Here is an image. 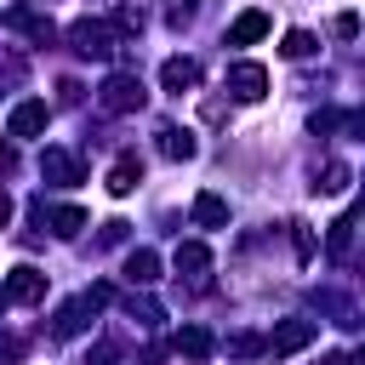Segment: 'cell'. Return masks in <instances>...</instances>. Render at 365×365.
<instances>
[{
  "instance_id": "obj_1",
  "label": "cell",
  "mask_w": 365,
  "mask_h": 365,
  "mask_svg": "<svg viewBox=\"0 0 365 365\" xmlns=\"http://www.w3.org/2000/svg\"><path fill=\"white\" fill-rule=\"evenodd\" d=\"M228 91H234L240 103H257V97L268 91V68H262V63H234V68H228Z\"/></svg>"
},
{
  "instance_id": "obj_2",
  "label": "cell",
  "mask_w": 365,
  "mask_h": 365,
  "mask_svg": "<svg viewBox=\"0 0 365 365\" xmlns=\"http://www.w3.org/2000/svg\"><path fill=\"white\" fill-rule=\"evenodd\" d=\"M103 108H114V114H125V108H143V80H131V74H114V80L103 86Z\"/></svg>"
},
{
  "instance_id": "obj_3",
  "label": "cell",
  "mask_w": 365,
  "mask_h": 365,
  "mask_svg": "<svg viewBox=\"0 0 365 365\" xmlns=\"http://www.w3.org/2000/svg\"><path fill=\"white\" fill-rule=\"evenodd\" d=\"M46 120H51V114H46V103H40V97H29V103H17V108H11L6 131H11V137H40V131H46Z\"/></svg>"
},
{
  "instance_id": "obj_4",
  "label": "cell",
  "mask_w": 365,
  "mask_h": 365,
  "mask_svg": "<svg viewBox=\"0 0 365 365\" xmlns=\"http://www.w3.org/2000/svg\"><path fill=\"white\" fill-rule=\"evenodd\" d=\"M40 297H46V274H40V268H11L6 302H40Z\"/></svg>"
},
{
  "instance_id": "obj_5",
  "label": "cell",
  "mask_w": 365,
  "mask_h": 365,
  "mask_svg": "<svg viewBox=\"0 0 365 365\" xmlns=\"http://www.w3.org/2000/svg\"><path fill=\"white\" fill-rule=\"evenodd\" d=\"M308 342H314V325H308V319H285V325L268 336V354L279 359V354H297V348H308Z\"/></svg>"
},
{
  "instance_id": "obj_6",
  "label": "cell",
  "mask_w": 365,
  "mask_h": 365,
  "mask_svg": "<svg viewBox=\"0 0 365 365\" xmlns=\"http://www.w3.org/2000/svg\"><path fill=\"white\" fill-rule=\"evenodd\" d=\"M262 34H268V11H245V17H234L228 46H251V40H262Z\"/></svg>"
},
{
  "instance_id": "obj_7",
  "label": "cell",
  "mask_w": 365,
  "mask_h": 365,
  "mask_svg": "<svg viewBox=\"0 0 365 365\" xmlns=\"http://www.w3.org/2000/svg\"><path fill=\"white\" fill-rule=\"evenodd\" d=\"M194 80H200V63H188V57H171V63L160 68V86H165V91H188Z\"/></svg>"
},
{
  "instance_id": "obj_8",
  "label": "cell",
  "mask_w": 365,
  "mask_h": 365,
  "mask_svg": "<svg viewBox=\"0 0 365 365\" xmlns=\"http://www.w3.org/2000/svg\"><path fill=\"white\" fill-rule=\"evenodd\" d=\"M137 177H143V160H137V154H120L114 171H108V194H131Z\"/></svg>"
},
{
  "instance_id": "obj_9",
  "label": "cell",
  "mask_w": 365,
  "mask_h": 365,
  "mask_svg": "<svg viewBox=\"0 0 365 365\" xmlns=\"http://www.w3.org/2000/svg\"><path fill=\"white\" fill-rule=\"evenodd\" d=\"M68 34H74V46H80L86 57H103V51H108V29H103V23H74Z\"/></svg>"
},
{
  "instance_id": "obj_10",
  "label": "cell",
  "mask_w": 365,
  "mask_h": 365,
  "mask_svg": "<svg viewBox=\"0 0 365 365\" xmlns=\"http://www.w3.org/2000/svg\"><path fill=\"white\" fill-rule=\"evenodd\" d=\"M194 222H205V228H222V222H228V205H222L217 194H200V200H194Z\"/></svg>"
},
{
  "instance_id": "obj_11",
  "label": "cell",
  "mask_w": 365,
  "mask_h": 365,
  "mask_svg": "<svg viewBox=\"0 0 365 365\" xmlns=\"http://www.w3.org/2000/svg\"><path fill=\"white\" fill-rule=\"evenodd\" d=\"M160 148H165L171 160H188V154H194V137L177 131V125H160Z\"/></svg>"
},
{
  "instance_id": "obj_12",
  "label": "cell",
  "mask_w": 365,
  "mask_h": 365,
  "mask_svg": "<svg viewBox=\"0 0 365 365\" xmlns=\"http://www.w3.org/2000/svg\"><path fill=\"white\" fill-rule=\"evenodd\" d=\"M348 240H354V217H336V222H331L325 251H331V257H348Z\"/></svg>"
},
{
  "instance_id": "obj_13",
  "label": "cell",
  "mask_w": 365,
  "mask_h": 365,
  "mask_svg": "<svg viewBox=\"0 0 365 365\" xmlns=\"http://www.w3.org/2000/svg\"><path fill=\"white\" fill-rule=\"evenodd\" d=\"M177 348H182V354H188V359H200V354H211V336H205V331H200V325H188V331H182V336H177Z\"/></svg>"
},
{
  "instance_id": "obj_14",
  "label": "cell",
  "mask_w": 365,
  "mask_h": 365,
  "mask_svg": "<svg viewBox=\"0 0 365 365\" xmlns=\"http://www.w3.org/2000/svg\"><path fill=\"white\" fill-rule=\"evenodd\" d=\"M279 51H285V57H308V51H314V34H302V29H291Z\"/></svg>"
},
{
  "instance_id": "obj_15",
  "label": "cell",
  "mask_w": 365,
  "mask_h": 365,
  "mask_svg": "<svg viewBox=\"0 0 365 365\" xmlns=\"http://www.w3.org/2000/svg\"><path fill=\"white\" fill-rule=\"evenodd\" d=\"M205 262H211V257H205V245H182V251H177V268H188V274H200Z\"/></svg>"
},
{
  "instance_id": "obj_16",
  "label": "cell",
  "mask_w": 365,
  "mask_h": 365,
  "mask_svg": "<svg viewBox=\"0 0 365 365\" xmlns=\"http://www.w3.org/2000/svg\"><path fill=\"white\" fill-rule=\"evenodd\" d=\"M131 279H154V251H131Z\"/></svg>"
},
{
  "instance_id": "obj_17",
  "label": "cell",
  "mask_w": 365,
  "mask_h": 365,
  "mask_svg": "<svg viewBox=\"0 0 365 365\" xmlns=\"http://www.w3.org/2000/svg\"><path fill=\"white\" fill-rule=\"evenodd\" d=\"M319 188H325V194H342V188H348V165H331V171H325V182H319Z\"/></svg>"
},
{
  "instance_id": "obj_18",
  "label": "cell",
  "mask_w": 365,
  "mask_h": 365,
  "mask_svg": "<svg viewBox=\"0 0 365 365\" xmlns=\"http://www.w3.org/2000/svg\"><path fill=\"white\" fill-rule=\"evenodd\" d=\"M80 222H86V217H80V211H74V205H63V211H57V234H74V228H80Z\"/></svg>"
},
{
  "instance_id": "obj_19",
  "label": "cell",
  "mask_w": 365,
  "mask_h": 365,
  "mask_svg": "<svg viewBox=\"0 0 365 365\" xmlns=\"http://www.w3.org/2000/svg\"><path fill=\"white\" fill-rule=\"evenodd\" d=\"M336 34H342V40H354V34H359V17H354V11H342V17H336Z\"/></svg>"
},
{
  "instance_id": "obj_20",
  "label": "cell",
  "mask_w": 365,
  "mask_h": 365,
  "mask_svg": "<svg viewBox=\"0 0 365 365\" xmlns=\"http://www.w3.org/2000/svg\"><path fill=\"white\" fill-rule=\"evenodd\" d=\"M6 222H11V200L0 194V228H6Z\"/></svg>"
}]
</instances>
